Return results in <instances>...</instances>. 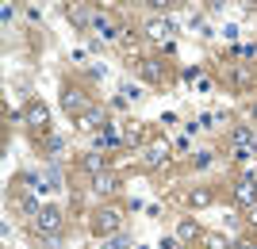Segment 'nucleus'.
I'll list each match as a JSON object with an SVG mask.
<instances>
[{
    "instance_id": "f257e3e1",
    "label": "nucleus",
    "mask_w": 257,
    "mask_h": 249,
    "mask_svg": "<svg viewBox=\"0 0 257 249\" xmlns=\"http://www.w3.org/2000/svg\"><path fill=\"white\" fill-rule=\"evenodd\" d=\"M119 226H123V211H119V207H100V211H92V234L115 238Z\"/></svg>"
},
{
    "instance_id": "f03ea898",
    "label": "nucleus",
    "mask_w": 257,
    "mask_h": 249,
    "mask_svg": "<svg viewBox=\"0 0 257 249\" xmlns=\"http://www.w3.org/2000/svg\"><path fill=\"white\" fill-rule=\"evenodd\" d=\"M35 230H39L43 238H54V234H62V211H58V207H43V211L35 215Z\"/></svg>"
},
{
    "instance_id": "7ed1b4c3",
    "label": "nucleus",
    "mask_w": 257,
    "mask_h": 249,
    "mask_svg": "<svg viewBox=\"0 0 257 249\" xmlns=\"http://www.w3.org/2000/svg\"><path fill=\"white\" fill-rule=\"evenodd\" d=\"M23 123H27V127H50V111H46V104L43 100H31V104H27V111H23Z\"/></svg>"
},
{
    "instance_id": "20e7f679",
    "label": "nucleus",
    "mask_w": 257,
    "mask_h": 249,
    "mask_svg": "<svg viewBox=\"0 0 257 249\" xmlns=\"http://www.w3.org/2000/svg\"><path fill=\"white\" fill-rule=\"evenodd\" d=\"M77 127H81V130H100V127H107V111L85 108L81 115H77Z\"/></svg>"
},
{
    "instance_id": "39448f33",
    "label": "nucleus",
    "mask_w": 257,
    "mask_h": 249,
    "mask_svg": "<svg viewBox=\"0 0 257 249\" xmlns=\"http://www.w3.org/2000/svg\"><path fill=\"white\" fill-rule=\"evenodd\" d=\"M169 35H173L169 20H150L146 23V39H154V43H169Z\"/></svg>"
},
{
    "instance_id": "423d86ee",
    "label": "nucleus",
    "mask_w": 257,
    "mask_h": 249,
    "mask_svg": "<svg viewBox=\"0 0 257 249\" xmlns=\"http://www.w3.org/2000/svg\"><path fill=\"white\" fill-rule=\"evenodd\" d=\"M230 142H234V150H246V153L257 150V138L249 134L246 127H234V130H230Z\"/></svg>"
},
{
    "instance_id": "0eeeda50",
    "label": "nucleus",
    "mask_w": 257,
    "mask_h": 249,
    "mask_svg": "<svg viewBox=\"0 0 257 249\" xmlns=\"http://www.w3.org/2000/svg\"><path fill=\"white\" fill-rule=\"evenodd\" d=\"M234 199H238L242 207H253V203H257V184H253V180H238Z\"/></svg>"
},
{
    "instance_id": "6e6552de",
    "label": "nucleus",
    "mask_w": 257,
    "mask_h": 249,
    "mask_svg": "<svg viewBox=\"0 0 257 249\" xmlns=\"http://www.w3.org/2000/svg\"><path fill=\"white\" fill-rule=\"evenodd\" d=\"M62 108H65V111H69V115L77 119V115H81V111H85L88 104L81 100V92H73V88H65V92H62Z\"/></svg>"
},
{
    "instance_id": "1a4fd4ad",
    "label": "nucleus",
    "mask_w": 257,
    "mask_h": 249,
    "mask_svg": "<svg viewBox=\"0 0 257 249\" xmlns=\"http://www.w3.org/2000/svg\"><path fill=\"white\" fill-rule=\"evenodd\" d=\"M92 192H96V195L115 192V176H111V173H96V176H92Z\"/></svg>"
},
{
    "instance_id": "9d476101",
    "label": "nucleus",
    "mask_w": 257,
    "mask_h": 249,
    "mask_svg": "<svg viewBox=\"0 0 257 249\" xmlns=\"http://www.w3.org/2000/svg\"><path fill=\"white\" fill-rule=\"evenodd\" d=\"M142 77L150 81V85H161L165 73H161V62H142Z\"/></svg>"
},
{
    "instance_id": "9b49d317",
    "label": "nucleus",
    "mask_w": 257,
    "mask_h": 249,
    "mask_svg": "<svg viewBox=\"0 0 257 249\" xmlns=\"http://www.w3.org/2000/svg\"><path fill=\"white\" fill-rule=\"evenodd\" d=\"M85 169H88L92 176H96V173H104V153H100V150L85 153Z\"/></svg>"
},
{
    "instance_id": "f8f14e48",
    "label": "nucleus",
    "mask_w": 257,
    "mask_h": 249,
    "mask_svg": "<svg viewBox=\"0 0 257 249\" xmlns=\"http://www.w3.org/2000/svg\"><path fill=\"white\" fill-rule=\"evenodd\" d=\"M65 16H69V23H73V27H85V23H88V12L81 8V4H69V8H65Z\"/></svg>"
},
{
    "instance_id": "ddd939ff",
    "label": "nucleus",
    "mask_w": 257,
    "mask_h": 249,
    "mask_svg": "<svg viewBox=\"0 0 257 249\" xmlns=\"http://www.w3.org/2000/svg\"><path fill=\"white\" fill-rule=\"evenodd\" d=\"M165 153H169V146H165V142H154L150 153H146V161L150 165H165Z\"/></svg>"
},
{
    "instance_id": "4468645a",
    "label": "nucleus",
    "mask_w": 257,
    "mask_h": 249,
    "mask_svg": "<svg viewBox=\"0 0 257 249\" xmlns=\"http://www.w3.org/2000/svg\"><path fill=\"white\" fill-rule=\"evenodd\" d=\"M177 234H181V238H184V241H192V238H200V226H196L192 218H184L181 226H177Z\"/></svg>"
},
{
    "instance_id": "2eb2a0df",
    "label": "nucleus",
    "mask_w": 257,
    "mask_h": 249,
    "mask_svg": "<svg viewBox=\"0 0 257 249\" xmlns=\"http://www.w3.org/2000/svg\"><path fill=\"white\" fill-rule=\"evenodd\" d=\"M96 31H100V39H115V23L104 20V16H96Z\"/></svg>"
},
{
    "instance_id": "dca6fc26",
    "label": "nucleus",
    "mask_w": 257,
    "mask_h": 249,
    "mask_svg": "<svg viewBox=\"0 0 257 249\" xmlns=\"http://www.w3.org/2000/svg\"><path fill=\"white\" fill-rule=\"evenodd\" d=\"M188 203H192V207H207V203H211V192L196 188V192H188Z\"/></svg>"
},
{
    "instance_id": "f3484780",
    "label": "nucleus",
    "mask_w": 257,
    "mask_h": 249,
    "mask_svg": "<svg viewBox=\"0 0 257 249\" xmlns=\"http://www.w3.org/2000/svg\"><path fill=\"white\" fill-rule=\"evenodd\" d=\"M192 165L196 169H207V165H211V153H192Z\"/></svg>"
},
{
    "instance_id": "a211bd4d",
    "label": "nucleus",
    "mask_w": 257,
    "mask_h": 249,
    "mask_svg": "<svg viewBox=\"0 0 257 249\" xmlns=\"http://www.w3.org/2000/svg\"><path fill=\"white\" fill-rule=\"evenodd\" d=\"M207 245H211V249H226V241L219 238V234H211V238H207Z\"/></svg>"
},
{
    "instance_id": "6ab92c4d",
    "label": "nucleus",
    "mask_w": 257,
    "mask_h": 249,
    "mask_svg": "<svg viewBox=\"0 0 257 249\" xmlns=\"http://www.w3.org/2000/svg\"><path fill=\"white\" fill-rule=\"evenodd\" d=\"M123 245H127V238H111L107 241V249H123Z\"/></svg>"
},
{
    "instance_id": "aec40b11",
    "label": "nucleus",
    "mask_w": 257,
    "mask_h": 249,
    "mask_svg": "<svg viewBox=\"0 0 257 249\" xmlns=\"http://www.w3.org/2000/svg\"><path fill=\"white\" fill-rule=\"evenodd\" d=\"M238 249H257V245H253V241H242V245H238Z\"/></svg>"
},
{
    "instance_id": "412c9836",
    "label": "nucleus",
    "mask_w": 257,
    "mask_h": 249,
    "mask_svg": "<svg viewBox=\"0 0 257 249\" xmlns=\"http://www.w3.org/2000/svg\"><path fill=\"white\" fill-rule=\"evenodd\" d=\"M249 222H253V226H257V207H253V215H249Z\"/></svg>"
},
{
    "instance_id": "4be33fe9",
    "label": "nucleus",
    "mask_w": 257,
    "mask_h": 249,
    "mask_svg": "<svg viewBox=\"0 0 257 249\" xmlns=\"http://www.w3.org/2000/svg\"><path fill=\"white\" fill-rule=\"evenodd\" d=\"M253 119H257V104H253Z\"/></svg>"
}]
</instances>
